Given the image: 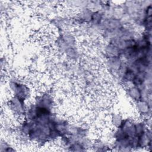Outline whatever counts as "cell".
Listing matches in <instances>:
<instances>
[{"mask_svg":"<svg viewBox=\"0 0 152 152\" xmlns=\"http://www.w3.org/2000/svg\"><path fill=\"white\" fill-rule=\"evenodd\" d=\"M11 91H12L14 93V96L19 99L25 100L30 94L29 88L23 84L17 82H12L11 83Z\"/></svg>","mask_w":152,"mask_h":152,"instance_id":"cell-1","label":"cell"}]
</instances>
